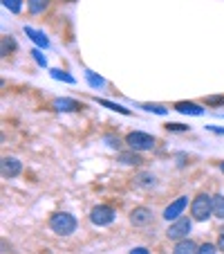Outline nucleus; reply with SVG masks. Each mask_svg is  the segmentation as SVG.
<instances>
[{"label": "nucleus", "mask_w": 224, "mask_h": 254, "mask_svg": "<svg viewBox=\"0 0 224 254\" xmlns=\"http://www.w3.org/2000/svg\"><path fill=\"white\" fill-rule=\"evenodd\" d=\"M211 216H213V196H209L204 191L197 193L191 200V218L197 223H204Z\"/></svg>", "instance_id": "1"}, {"label": "nucleus", "mask_w": 224, "mask_h": 254, "mask_svg": "<svg viewBox=\"0 0 224 254\" xmlns=\"http://www.w3.org/2000/svg\"><path fill=\"white\" fill-rule=\"evenodd\" d=\"M77 218L70 214V211H56V214L49 218V227H52L54 234L58 236H70L77 232Z\"/></svg>", "instance_id": "2"}, {"label": "nucleus", "mask_w": 224, "mask_h": 254, "mask_svg": "<svg viewBox=\"0 0 224 254\" xmlns=\"http://www.w3.org/2000/svg\"><path fill=\"white\" fill-rule=\"evenodd\" d=\"M126 144H128L133 151H153L155 149V137L150 133H143V130H130L126 135Z\"/></svg>", "instance_id": "3"}, {"label": "nucleus", "mask_w": 224, "mask_h": 254, "mask_svg": "<svg viewBox=\"0 0 224 254\" xmlns=\"http://www.w3.org/2000/svg\"><path fill=\"white\" fill-rule=\"evenodd\" d=\"M191 230H193V218H188V216H179L177 221H173L171 225H168L166 236L171 241H181V239H188Z\"/></svg>", "instance_id": "4"}, {"label": "nucleus", "mask_w": 224, "mask_h": 254, "mask_svg": "<svg viewBox=\"0 0 224 254\" xmlns=\"http://www.w3.org/2000/svg\"><path fill=\"white\" fill-rule=\"evenodd\" d=\"M115 218H117V211L110 205H96V207H92V211H90V221H92V225H96V227L112 225Z\"/></svg>", "instance_id": "5"}, {"label": "nucleus", "mask_w": 224, "mask_h": 254, "mask_svg": "<svg viewBox=\"0 0 224 254\" xmlns=\"http://www.w3.org/2000/svg\"><path fill=\"white\" fill-rule=\"evenodd\" d=\"M188 207V196H179V198H175V200L171 202V205L164 209V218H166L168 223H173V221H177L179 216H184V209Z\"/></svg>", "instance_id": "6"}, {"label": "nucleus", "mask_w": 224, "mask_h": 254, "mask_svg": "<svg viewBox=\"0 0 224 254\" xmlns=\"http://www.w3.org/2000/svg\"><path fill=\"white\" fill-rule=\"evenodd\" d=\"M20 171H23V162H20L18 158H11V155L2 158V162H0V173H2V178H16V176H20Z\"/></svg>", "instance_id": "7"}, {"label": "nucleus", "mask_w": 224, "mask_h": 254, "mask_svg": "<svg viewBox=\"0 0 224 254\" xmlns=\"http://www.w3.org/2000/svg\"><path fill=\"white\" fill-rule=\"evenodd\" d=\"M130 223H133L134 227H146L153 223V211L148 209V207H134L133 211H130Z\"/></svg>", "instance_id": "8"}, {"label": "nucleus", "mask_w": 224, "mask_h": 254, "mask_svg": "<svg viewBox=\"0 0 224 254\" xmlns=\"http://www.w3.org/2000/svg\"><path fill=\"white\" fill-rule=\"evenodd\" d=\"M54 108H56L58 113H79L83 111V104L77 99H70V97H58V99H54Z\"/></svg>", "instance_id": "9"}, {"label": "nucleus", "mask_w": 224, "mask_h": 254, "mask_svg": "<svg viewBox=\"0 0 224 254\" xmlns=\"http://www.w3.org/2000/svg\"><path fill=\"white\" fill-rule=\"evenodd\" d=\"M173 111L181 113V115H193V117L204 115V108H202L200 104H195V101H177V104L173 106Z\"/></svg>", "instance_id": "10"}, {"label": "nucleus", "mask_w": 224, "mask_h": 254, "mask_svg": "<svg viewBox=\"0 0 224 254\" xmlns=\"http://www.w3.org/2000/svg\"><path fill=\"white\" fill-rule=\"evenodd\" d=\"M25 34H27L29 39H32L34 43L39 45L41 50H47V48H49V39H47V36H45L43 32H39V29H34V27H27V25H25Z\"/></svg>", "instance_id": "11"}, {"label": "nucleus", "mask_w": 224, "mask_h": 254, "mask_svg": "<svg viewBox=\"0 0 224 254\" xmlns=\"http://www.w3.org/2000/svg\"><path fill=\"white\" fill-rule=\"evenodd\" d=\"M195 252H197L195 241H191V239L175 241V248H173V254H195Z\"/></svg>", "instance_id": "12"}, {"label": "nucleus", "mask_w": 224, "mask_h": 254, "mask_svg": "<svg viewBox=\"0 0 224 254\" xmlns=\"http://www.w3.org/2000/svg\"><path fill=\"white\" fill-rule=\"evenodd\" d=\"M117 160H119L121 164H128V167H139V164H143L141 155H139V151H126V153H119L117 155Z\"/></svg>", "instance_id": "13"}, {"label": "nucleus", "mask_w": 224, "mask_h": 254, "mask_svg": "<svg viewBox=\"0 0 224 254\" xmlns=\"http://www.w3.org/2000/svg\"><path fill=\"white\" fill-rule=\"evenodd\" d=\"M134 185H137V187H143V189H153L155 185H157V178H155L153 173L141 171L134 176Z\"/></svg>", "instance_id": "14"}, {"label": "nucleus", "mask_w": 224, "mask_h": 254, "mask_svg": "<svg viewBox=\"0 0 224 254\" xmlns=\"http://www.w3.org/2000/svg\"><path fill=\"white\" fill-rule=\"evenodd\" d=\"M49 5H52V0H27V9L32 14H43Z\"/></svg>", "instance_id": "15"}, {"label": "nucleus", "mask_w": 224, "mask_h": 254, "mask_svg": "<svg viewBox=\"0 0 224 254\" xmlns=\"http://www.w3.org/2000/svg\"><path fill=\"white\" fill-rule=\"evenodd\" d=\"M94 101H96V104H99V106H105L108 111L121 113V115H130V111H128V108H124V106H121V104H115V101H108V99H99V97H96Z\"/></svg>", "instance_id": "16"}, {"label": "nucleus", "mask_w": 224, "mask_h": 254, "mask_svg": "<svg viewBox=\"0 0 224 254\" xmlns=\"http://www.w3.org/2000/svg\"><path fill=\"white\" fill-rule=\"evenodd\" d=\"M213 216L224 221V193H215L213 196Z\"/></svg>", "instance_id": "17"}, {"label": "nucleus", "mask_w": 224, "mask_h": 254, "mask_svg": "<svg viewBox=\"0 0 224 254\" xmlns=\"http://www.w3.org/2000/svg\"><path fill=\"white\" fill-rule=\"evenodd\" d=\"M49 74H52V79H56V81H65V83H70V86H74V83H77V79L72 77V74H67V72L58 70V67L49 70Z\"/></svg>", "instance_id": "18"}, {"label": "nucleus", "mask_w": 224, "mask_h": 254, "mask_svg": "<svg viewBox=\"0 0 224 254\" xmlns=\"http://www.w3.org/2000/svg\"><path fill=\"white\" fill-rule=\"evenodd\" d=\"M14 50H16V41L11 39L9 34H5V36H2V43H0V54H2V57H7V54L14 52Z\"/></svg>", "instance_id": "19"}, {"label": "nucleus", "mask_w": 224, "mask_h": 254, "mask_svg": "<svg viewBox=\"0 0 224 254\" xmlns=\"http://www.w3.org/2000/svg\"><path fill=\"white\" fill-rule=\"evenodd\" d=\"M86 81L90 83L92 88H103L105 86V79L99 77V74H94L92 70H86Z\"/></svg>", "instance_id": "20"}, {"label": "nucleus", "mask_w": 224, "mask_h": 254, "mask_svg": "<svg viewBox=\"0 0 224 254\" xmlns=\"http://www.w3.org/2000/svg\"><path fill=\"white\" fill-rule=\"evenodd\" d=\"M141 108L148 111V113H155V115H166L168 113V108L162 106V104H141Z\"/></svg>", "instance_id": "21"}, {"label": "nucleus", "mask_w": 224, "mask_h": 254, "mask_svg": "<svg viewBox=\"0 0 224 254\" xmlns=\"http://www.w3.org/2000/svg\"><path fill=\"white\" fill-rule=\"evenodd\" d=\"M5 9H9L11 14H20L23 11V0H2Z\"/></svg>", "instance_id": "22"}, {"label": "nucleus", "mask_w": 224, "mask_h": 254, "mask_svg": "<svg viewBox=\"0 0 224 254\" xmlns=\"http://www.w3.org/2000/svg\"><path fill=\"white\" fill-rule=\"evenodd\" d=\"M29 54H32V59L36 61V65L39 67H47V59H45V54L41 52V48H34Z\"/></svg>", "instance_id": "23"}, {"label": "nucleus", "mask_w": 224, "mask_h": 254, "mask_svg": "<svg viewBox=\"0 0 224 254\" xmlns=\"http://www.w3.org/2000/svg\"><path fill=\"white\" fill-rule=\"evenodd\" d=\"M218 245H213V243H202V245H197V252L195 254H218Z\"/></svg>", "instance_id": "24"}, {"label": "nucleus", "mask_w": 224, "mask_h": 254, "mask_svg": "<svg viewBox=\"0 0 224 254\" xmlns=\"http://www.w3.org/2000/svg\"><path fill=\"white\" fill-rule=\"evenodd\" d=\"M166 130H168V133H186V130H188V126L177 124V122H168V124H166Z\"/></svg>", "instance_id": "25"}, {"label": "nucleus", "mask_w": 224, "mask_h": 254, "mask_svg": "<svg viewBox=\"0 0 224 254\" xmlns=\"http://www.w3.org/2000/svg\"><path fill=\"white\" fill-rule=\"evenodd\" d=\"M103 139H105V144H108L110 149H117V151L121 149V139H119V137H115V135H105Z\"/></svg>", "instance_id": "26"}, {"label": "nucleus", "mask_w": 224, "mask_h": 254, "mask_svg": "<svg viewBox=\"0 0 224 254\" xmlns=\"http://www.w3.org/2000/svg\"><path fill=\"white\" fill-rule=\"evenodd\" d=\"M206 106H224V95H211V97H206Z\"/></svg>", "instance_id": "27"}, {"label": "nucleus", "mask_w": 224, "mask_h": 254, "mask_svg": "<svg viewBox=\"0 0 224 254\" xmlns=\"http://www.w3.org/2000/svg\"><path fill=\"white\" fill-rule=\"evenodd\" d=\"M218 248H220V250H222V252H224V230L220 232V236H218Z\"/></svg>", "instance_id": "28"}, {"label": "nucleus", "mask_w": 224, "mask_h": 254, "mask_svg": "<svg viewBox=\"0 0 224 254\" xmlns=\"http://www.w3.org/2000/svg\"><path fill=\"white\" fill-rule=\"evenodd\" d=\"M130 254H150V252H148L146 248H133L130 250Z\"/></svg>", "instance_id": "29"}, {"label": "nucleus", "mask_w": 224, "mask_h": 254, "mask_svg": "<svg viewBox=\"0 0 224 254\" xmlns=\"http://www.w3.org/2000/svg\"><path fill=\"white\" fill-rule=\"evenodd\" d=\"M206 130H213V133H224V128H220V126H206Z\"/></svg>", "instance_id": "30"}, {"label": "nucleus", "mask_w": 224, "mask_h": 254, "mask_svg": "<svg viewBox=\"0 0 224 254\" xmlns=\"http://www.w3.org/2000/svg\"><path fill=\"white\" fill-rule=\"evenodd\" d=\"M220 169H222V173H224V160H222V162H220Z\"/></svg>", "instance_id": "31"}, {"label": "nucleus", "mask_w": 224, "mask_h": 254, "mask_svg": "<svg viewBox=\"0 0 224 254\" xmlns=\"http://www.w3.org/2000/svg\"><path fill=\"white\" fill-rule=\"evenodd\" d=\"M67 2H72V0H67Z\"/></svg>", "instance_id": "32"}]
</instances>
